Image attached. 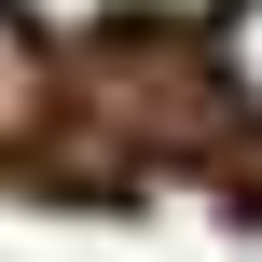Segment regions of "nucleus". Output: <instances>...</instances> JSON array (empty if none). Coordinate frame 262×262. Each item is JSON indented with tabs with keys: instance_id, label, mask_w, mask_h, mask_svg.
I'll return each instance as SVG.
<instances>
[{
	"instance_id": "obj_1",
	"label": "nucleus",
	"mask_w": 262,
	"mask_h": 262,
	"mask_svg": "<svg viewBox=\"0 0 262 262\" xmlns=\"http://www.w3.org/2000/svg\"><path fill=\"white\" fill-rule=\"evenodd\" d=\"M207 69H221L235 124H262V0H221V28H207Z\"/></svg>"
},
{
	"instance_id": "obj_2",
	"label": "nucleus",
	"mask_w": 262,
	"mask_h": 262,
	"mask_svg": "<svg viewBox=\"0 0 262 262\" xmlns=\"http://www.w3.org/2000/svg\"><path fill=\"white\" fill-rule=\"evenodd\" d=\"M28 111H41V55H28V28L0 14V138H28Z\"/></svg>"
}]
</instances>
